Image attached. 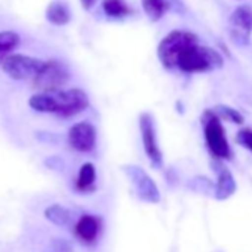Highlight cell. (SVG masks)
I'll use <instances>...</instances> for the list:
<instances>
[{
  "label": "cell",
  "instance_id": "6da1fadb",
  "mask_svg": "<svg viewBox=\"0 0 252 252\" xmlns=\"http://www.w3.org/2000/svg\"><path fill=\"white\" fill-rule=\"evenodd\" d=\"M29 105L45 114H55L61 119L76 117L89 107V96L83 89H57L37 92L30 96Z\"/></svg>",
  "mask_w": 252,
  "mask_h": 252
},
{
  "label": "cell",
  "instance_id": "7a4b0ae2",
  "mask_svg": "<svg viewBox=\"0 0 252 252\" xmlns=\"http://www.w3.org/2000/svg\"><path fill=\"white\" fill-rule=\"evenodd\" d=\"M224 65V60L220 52L212 48L202 46L199 43L187 48L177 60L175 70L183 73H209Z\"/></svg>",
  "mask_w": 252,
  "mask_h": 252
},
{
  "label": "cell",
  "instance_id": "3957f363",
  "mask_svg": "<svg viewBox=\"0 0 252 252\" xmlns=\"http://www.w3.org/2000/svg\"><path fill=\"white\" fill-rule=\"evenodd\" d=\"M202 128L205 135V143L211 155L218 160H230L231 159V150L225 137L224 126L221 123V119L214 113V110H205L202 117Z\"/></svg>",
  "mask_w": 252,
  "mask_h": 252
},
{
  "label": "cell",
  "instance_id": "277c9868",
  "mask_svg": "<svg viewBox=\"0 0 252 252\" xmlns=\"http://www.w3.org/2000/svg\"><path fill=\"white\" fill-rule=\"evenodd\" d=\"M199 43V37L186 30H174L162 39L158 46V57L166 70H175L178 57L190 46Z\"/></svg>",
  "mask_w": 252,
  "mask_h": 252
},
{
  "label": "cell",
  "instance_id": "5b68a950",
  "mask_svg": "<svg viewBox=\"0 0 252 252\" xmlns=\"http://www.w3.org/2000/svg\"><path fill=\"white\" fill-rule=\"evenodd\" d=\"M120 169L134 186L135 193L141 202L152 203V205H158L160 202L162 197H160L159 187L155 183V180L147 174V171H144L141 166L137 165H123L120 166Z\"/></svg>",
  "mask_w": 252,
  "mask_h": 252
},
{
  "label": "cell",
  "instance_id": "8992f818",
  "mask_svg": "<svg viewBox=\"0 0 252 252\" xmlns=\"http://www.w3.org/2000/svg\"><path fill=\"white\" fill-rule=\"evenodd\" d=\"M138 126L143 141V149L146 156L149 158L150 163L156 169L163 168V153L160 150L158 141V131H156V122L150 111H143L138 117Z\"/></svg>",
  "mask_w": 252,
  "mask_h": 252
},
{
  "label": "cell",
  "instance_id": "52a82bcc",
  "mask_svg": "<svg viewBox=\"0 0 252 252\" xmlns=\"http://www.w3.org/2000/svg\"><path fill=\"white\" fill-rule=\"evenodd\" d=\"M68 80H70L68 67L58 60H51V61H45L42 70L33 79V86L39 89V92L57 91V89H63V86Z\"/></svg>",
  "mask_w": 252,
  "mask_h": 252
},
{
  "label": "cell",
  "instance_id": "ba28073f",
  "mask_svg": "<svg viewBox=\"0 0 252 252\" xmlns=\"http://www.w3.org/2000/svg\"><path fill=\"white\" fill-rule=\"evenodd\" d=\"M45 61L23 55V54H12L3 63V71L14 80H33L39 71L42 70Z\"/></svg>",
  "mask_w": 252,
  "mask_h": 252
},
{
  "label": "cell",
  "instance_id": "9c48e42d",
  "mask_svg": "<svg viewBox=\"0 0 252 252\" xmlns=\"http://www.w3.org/2000/svg\"><path fill=\"white\" fill-rule=\"evenodd\" d=\"M68 146L77 153H91L96 147V128L89 122L74 123L67 134Z\"/></svg>",
  "mask_w": 252,
  "mask_h": 252
},
{
  "label": "cell",
  "instance_id": "30bf717a",
  "mask_svg": "<svg viewBox=\"0 0 252 252\" xmlns=\"http://www.w3.org/2000/svg\"><path fill=\"white\" fill-rule=\"evenodd\" d=\"M74 236L83 245H94L102 230V221L99 217L92 214H83L79 220L73 224Z\"/></svg>",
  "mask_w": 252,
  "mask_h": 252
},
{
  "label": "cell",
  "instance_id": "8fae6325",
  "mask_svg": "<svg viewBox=\"0 0 252 252\" xmlns=\"http://www.w3.org/2000/svg\"><path fill=\"white\" fill-rule=\"evenodd\" d=\"M212 166H214V171L217 174L214 196L217 200H227L237 190L236 180H234L233 174L228 171V168H225L221 162H212Z\"/></svg>",
  "mask_w": 252,
  "mask_h": 252
},
{
  "label": "cell",
  "instance_id": "7c38bea8",
  "mask_svg": "<svg viewBox=\"0 0 252 252\" xmlns=\"http://www.w3.org/2000/svg\"><path fill=\"white\" fill-rule=\"evenodd\" d=\"M230 24L233 27L234 37L240 39L243 43H248L249 36L252 33V8L251 6H239L230 15Z\"/></svg>",
  "mask_w": 252,
  "mask_h": 252
},
{
  "label": "cell",
  "instance_id": "4fadbf2b",
  "mask_svg": "<svg viewBox=\"0 0 252 252\" xmlns=\"http://www.w3.org/2000/svg\"><path fill=\"white\" fill-rule=\"evenodd\" d=\"M96 184V168L94 163L86 162L80 166L77 178H76V190L79 193H92L95 191Z\"/></svg>",
  "mask_w": 252,
  "mask_h": 252
},
{
  "label": "cell",
  "instance_id": "5bb4252c",
  "mask_svg": "<svg viewBox=\"0 0 252 252\" xmlns=\"http://www.w3.org/2000/svg\"><path fill=\"white\" fill-rule=\"evenodd\" d=\"M43 215L49 222H52L58 227H70L71 224H74V214L68 208L58 205V203L48 206L45 209Z\"/></svg>",
  "mask_w": 252,
  "mask_h": 252
},
{
  "label": "cell",
  "instance_id": "9a60e30c",
  "mask_svg": "<svg viewBox=\"0 0 252 252\" xmlns=\"http://www.w3.org/2000/svg\"><path fill=\"white\" fill-rule=\"evenodd\" d=\"M46 20L54 26H65L71 20V12L64 0H54L46 9Z\"/></svg>",
  "mask_w": 252,
  "mask_h": 252
},
{
  "label": "cell",
  "instance_id": "2e32d148",
  "mask_svg": "<svg viewBox=\"0 0 252 252\" xmlns=\"http://www.w3.org/2000/svg\"><path fill=\"white\" fill-rule=\"evenodd\" d=\"M20 45V36L15 32H0V64H2Z\"/></svg>",
  "mask_w": 252,
  "mask_h": 252
},
{
  "label": "cell",
  "instance_id": "e0dca14e",
  "mask_svg": "<svg viewBox=\"0 0 252 252\" xmlns=\"http://www.w3.org/2000/svg\"><path fill=\"white\" fill-rule=\"evenodd\" d=\"M102 9L104 14L110 18H123L131 14V9L125 0H104Z\"/></svg>",
  "mask_w": 252,
  "mask_h": 252
},
{
  "label": "cell",
  "instance_id": "ac0fdd59",
  "mask_svg": "<svg viewBox=\"0 0 252 252\" xmlns=\"http://www.w3.org/2000/svg\"><path fill=\"white\" fill-rule=\"evenodd\" d=\"M143 9L152 21H159L168 11L166 0H141Z\"/></svg>",
  "mask_w": 252,
  "mask_h": 252
},
{
  "label": "cell",
  "instance_id": "d6986e66",
  "mask_svg": "<svg viewBox=\"0 0 252 252\" xmlns=\"http://www.w3.org/2000/svg\"><path fill=\"white\" fill-rule=\"evenodd\" d=\"M214 113L220 117V119H224V120H228V122H234V123H243V116L233 107H228V105H217L212 108Z\"/></svg>",
  "mask_w": 252,
  "mask_h": 252
},
{
  "label": "cell",
  "instance_id": "ffe728a7",
  "mask_svg": "<svg viewBox=\"0 0 252 252\" xmlns=\"http://www.w3.org/2000/svg\"><path fill=\"white\" fill-rule=\"evenodd\" d=\"M237 144L252 152V129H240L236 135Z\"/></svg>",
  "mask_w": 252,
  "mask_h": 252
},
{
  "label": "cell",
  "instance_id": "44dd1931",
  "mask_svg": "<svg viewBox=\"0 0 252 252\" xmlns=\"http://www.w3.org/2000/svg\"><path fill=\"white\" fill-rule=\"evenodd\" d=\"M82 3L85 5V8H88V9H89V8L95 3V0H82Z\"/></svg>",
  "mask_w": 252,
  "mask_h": 252
}]
</instances>
